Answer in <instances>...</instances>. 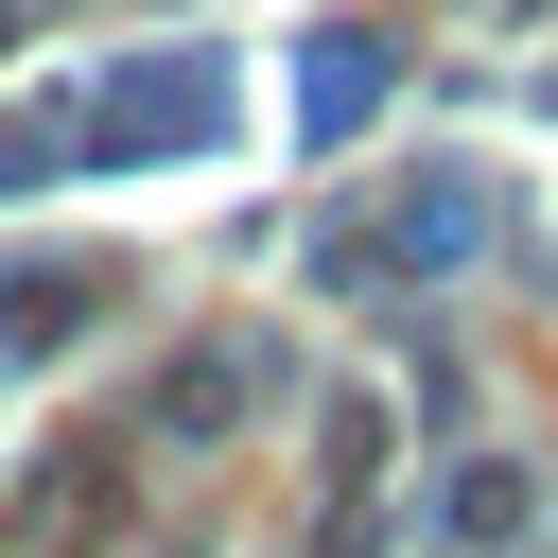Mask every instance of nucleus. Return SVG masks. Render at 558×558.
Returning a JSON list of instances; mask_svg holds the SVG:
<instances>
[{"label": "nucleus", "mask_w": 558, "mask_h": 558, "mask_svg": "<svg viewBox=\"0 0 558 558\" xmlns=\"http://www.w3.org/2000/svg\"><path fill=\"white\" fill-rule=\"evenodd\" d=\"M192 140H227V52H140V70H105V87L70 105V157H87V174L192 157Z\"/></svg>", "instance_id": "f257e3e1"}, {"label": "nucleus", "mask_w": 558, "mask_h": 558, "mask_svg": "<svg viewBox=\"0 0 558 558\" xmlns=\"http://www.w3.org/2000/svg\"><path fill=\"white\" fill-rule=\"evenodd\" d=\"M506 244V174H471V157H436L366 244H331V279H436V262H488Z\"/></svg>", "instance_id": "f03ea898"}, {"label": "nucleus", "mask_w": 558, "mask_h": 558, "mask_svg": "<svg viewBox=\"0 0 558 558\" xmlns=\"http://www.w3.org/2000/svg\"><path fill=\"white\" fill-rule=\"evenodd\" d=\"M384 87H401V35H366V17H331V35L296 52V140L331 157V140H349V122L384 105Z\"/></svg>", "instance_id": "7ed1b4c3"}, {"label": "nucleus", "mask_w": 558, "mask_h": 558, "mask_svg": "<svg viewBox=\"0 0 558 558\" xmlns=\"http://www.w3.org/2000/svg\"><path fill=\"white\" fill-rule=\"evenodd\" d=\"M87 296H105V279H17V314H0V331H17V349H52V331H70Z\"/></svg>", "instance_id": "20e7f679"}]
</instances>
